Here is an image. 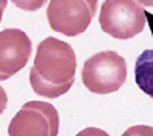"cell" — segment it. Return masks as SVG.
I'll return each mask as SVG.
<instances>
[{
    "mask_svg": "<svg viewBox=\"0 0 153 136\" xmlns=\"http://www.w3.org/2000/svg\"><path fill=\"white\" fill-rule=\"evenodd\" d=\"M98 0H51L46 17L52 31L68 37L83 34L97 12Z\"/></svg>",
    "mask_w": 153,
    "mask_h": 136,
    "instance_id": "cell-4",
    "label": "cell"
},
{
    "mask_svg": "<svg viewBox=\"0 0 153 136\" xmlns=\"http://www.w3.org/2000/svg\"><path fill=\"white\" fill-rule=\"evenodd\" d=\"M8 106V95L5 92V89L0 86V115H2L5 112V109Z\"/></svg>",
    "mask_w": 153,
    "mask_h": 136,
    "instance_id": "cell-9",
    "label": "cell"
},
{
    "mask_svg": "<svg viewBox=\"0 0 153 136\" xmlns=\"http://www.w3.org/2000/svg\"><path fill=\"white\" fill-rule=\"evenodd\" d=\"M31 38L20 29L9 28L0 32V81L14 77L31 58Z\"/></svg>",
    "mask_w": 153,
    "mask_h": 136,
    "instance_id": "cell-6",
    "label": "cell"
},
{
    "mask_svg": "<svg viewBox=\"0 0 153 136\" xmlns=\"http://www.w3.org/2000/svg\"><path fill=\"white\" fill-rule=\"evenodd\" d=\"M127 78L126 60L113 51L92 55L83 66L81 80L87 90L97 95H109L121 89Z\"/></svg>",
    "mask_w": 153,
    "mask_h": 136,
    "instance_id": "cell-2",
    "label": "cell"
},
{
    "mask_svg": "<svg viewBox=\"0 0 153 136\" xmlns=\"http://www.w3.org/2000/svg\"><path fill=\"white\" fill-rule=\"evenodd\" d=\"M135 81L147 96L153 98V49H146L136 58Z\"/></svg>",
    "mask_w": 153,
    "mask_h": 136,
    "instance_id": "cell-7",
    "label": "cell"
},
{
    "mask_svg": "<svg viewBox=\"0 0 153 136\" xmlns=\"http://www.w3.org/2000/svg\"><path fill=\"white\" fill-rule=\"evenodd\" d=\"M100 26L107 35L129 40L146 28V12L136 0H106L100 11Z\"/></svg>",
    "mask_w": 153,
    "mask_h": 136,
    "instance_id": "cell-3",
    "label": "cell"
},
{
    "mask_svg": "<svg viewBox=\"0 0 153 136\" xmlns=\"http://www.w3.org/2000/svg\"><path fill=\"white\" fill-rule=\"evenodd\" d=\"M17 8L23 9V11H38L45 6V3L48 0H11Z\"/></svg>",
    "mask_w": 153,
    "mask_h": 136,
    "instance_id": "cell-8",
    "label": "cell"
},
{
    "mask_svg": "<svg viewBox=\"0 0 153 136\" xmlns=\"http://www.w3.org/2000/svg\"><path fill=\"white\" fill-rule=\"evenodd\" d=\"M139 5L147 6V8H153V0H136Z\"/></svg>",
    "mask_w": 153,
    "mask_h": 136,
    "instance_id": "cell-11",
    "label": "cell"
},
{
    "mask_svg": "<svg viewBox=\"0 0 153 136\" xmlns=\"http://www.w3.org/2000/svg\"><path fill=\"white\" fill-rule=\"evenodd\" d=\"M60 127L58 112L49 103L29 101L11 119V136H57Z\"/></svg>",
    "mask_w": 153,
    "mask_h": 136,
    "instance_id": "cell-5",
    "label": "cell"
},
{
    "mask_svg": "<svg viewBox=\"0 0 153 136\" xmlns=\"http://www.w3.org/2000/svg\"><path fill=\"white\" fill-rule=\"evenodd\" d=\"M76 57L71 44L48 37L37 46L29 72L32 90L46 98H58L71 90L75 81Z\"/></svg>",
    "mask_w": 153,
    "mask_h": 136,
    "instance_id": "cell-1",
    "label": "cell"
},
{
    "mask_svg": "<svg viewBox=\"0 0 153 136\" xmlns=\"http://www.w3.org/2000/svg\"><path fill=\"white\" fill-rule=\"evenodd\" d=\"M6 5H8V0H0V21H2V17H3V12L6 9Z\"/></svg>",
    "mask_w": 153,
    "mask_h": 136,
    "instance_id": "cell-10",
    "label": "cell"
}]
</instances>
